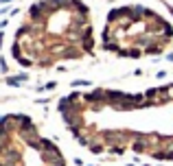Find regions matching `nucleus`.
<instances>
[{
  "instance_id": "obj_1",
  "label": "nucleus",
  "mask_w": 173,
  "mask_h": 166,
  "mask_svg": "<svg viewBox=\"0 0 173 166\" xmlns=\"http://www.w3.org/2000/svg\"><path fill=\"white\" fill-rule=\"evenodd\" d=\"M72 85H75V88H79V85H90V83H88V81H75Z\"/></svg>"
},
{
  "instance_id": "obj_2",
  "label": "nucleus",
  "mask_w": 173,
  "mask_h": 166,
  "mask_svg": "<svg viewBox=\"0 0 173 166\" xmlns=\"http://www.w3.org/2000/svg\"><path fill=\"white\" fill-rule=\"evenodd\" d=\"M0 2H9V0H0Z\"/></svg>"
}]
</instances>
